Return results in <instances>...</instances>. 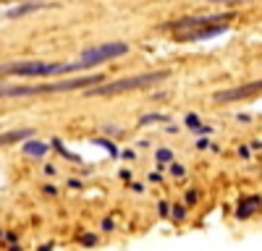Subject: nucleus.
<instances>
[{
	"instance_id": "obj_16",
	"label": "nucleus",
	"mask_w": 262,
	"mask_h": 251,
	"mask_svg": "<svg viewBox=\"0 0 262 251\" xmlns=\"http://www.w3.org/2000/svg\"><path fill=\"white\" fill-rule=\"evenodd\" d=\"M3 97H11V87H8L3 79H0V99H3Z\"/></svg>"
},
{
	"instance_id": "obj_5",
	"label": "nucleus",
	"mask_w": 262,
	"mask_h": 251,
	"mask_svg": "<svg viewBox=\"0 0 262 251\" xmlns=\"http://www.w3.org/2000/svg\"><path fill=\"white\" fill-rule=\"evenodd\" d=\"M228 32V24H207V27H191V29H181L176 32V39L179 42H200V39H212L217 34H226Z\"/></svg>"
},
{
	"instance_id": "obj_7",
	"label": "nucleus",
	"mask_w": 262,
	"mask_h": 251,
	"mask_svg": "<svg viewBox=\"0 0 262 251\" xmlns=\"http://www.w3.org/2000/svg\"><path fill=\"white\" fill-rule=\"evenodd\" d=\"M48 149H50V144L37 141V139H29V141L24 144V155H29V157H45Z\"/></svg>"
},
{
	"instance_id": "obj_14",
	"label": "nucleus",
	"mask_w": 262,
	"mask_h": 251,
	"mask_svg": "<svg viewBox=\"0 0 262 251\" xmlns=\"http://www.w3.org/2000/svg\"><path fill=\"white\" fill-rule=\"evenodd\" d=\"M207 3H221V6H236V3H254V0H207Z\"/></svg>"
},
{
	"instance_id": "obj_17",
	"label": "nucleus",
	"mask_w": 262,
	"mask_h": 251,
	"mask_svg": "<svg viewBox=\"0 0 262 251\" xmlns=\"http://www.w3.org/2000/svg\"><path fill=\"white\" fill-rule=\"evenodd\" d=\"M173 207H176V209H173V217H176V220H184V215H186V209H184L181 204H173Z\"/></svg>"
},
{
	"instance_id": "obj_6",
	"label": "nucleus",
	"mask_w": 262,
	"mask_h": 251,
	"mask_svg": "<svg viewBox=\"0 0 262 251\" xmlns=\"http://www.w3.org/2000/svg\"><path fill=\"white\" fill-rule=\"evenodd\" d=\"M262 92V79L257 81H249V84H242V87H233V89H226V92H215V102H233V99H244V97H254Z\"/></svg>"
},
{
	"instance_id": "obj_19",
	"label": "nucleus",
	"mask_w": 262,
	"mask_h": 251,
	"mask_svg": "<svg viewBox=\"0 0 262 251\" xmlns=\"http://www.w3.org/2000/svg\"><path fill=\"white\" fill-rule=\"evenodd\" d=\"M102 230H113V220H102Z\"/></svg>"
},
{
	"instance_id": "obj_3",
	"label": "nucleus",
	"mask_w": 262,
	"mask_h": 251,
	"mask_svg": "<svg viewBox=\"0 0 262 251\" xmlns=\"http://www.w3.org/2000/svg\"><path fill=\"white\" fill-rule=\"evenodd\" d=\"M126 53H128V45H126V42H105V45H97V47L84 50L81 58L76 60V66H79V71H84V68L100 66V63H105V60L121 58V55H126Z\"/></svg>"
},
{
	"instance_id": "obj_1",
	"label": "nucleus",
	"mask_w": 262,
	"mask_h": 251,
	"mask_svg": "<svg viewBox=\"0 0 262 251\" xmlns=\"http://www.w3.org/2000/svg\"><path fill=\"white\" fill-rule=\"evenodd\" d=\"M79 71L76 63H42V60H21V63H6L0 66V73L21 76V79H37V76H53V73H71Z\"/></svg>"
},
{
	"instance_id": "obj_8",
	"label": "nucleus",
	"mask_w": 262,
	"mask_h": 251,
	"mask_svg": "<svg viewBox=\"0 0 262 251\" xmlns=\"http://www.w3.org/2000/svg\"><path fill=\"white\" fill-rule=\"evenodd\" d=\"M29 136H32V131H29V129H24V131H8V134H0V146H3V144H16V141L29 139Z\"/></svg>"
},
{
	"instance_id": "obj_21",
	"label": "nucleus",
	"mask_w": 262,
	"mask_h": 251,
	"mask_svg": "<svg viewBox=\"0 0 262 251\" xmlns=\"http://www.w3.org/2000/svg\"><path fill=\"white\" fill-rule=\"evenodd\" d=\"M16 3H39V0H16Z\"/></svg>"
},
{
	"instance_id": "obj_18",
	"label": "nucleus",
	"mask_w": 262,
	"mask_h": 251,
	"mask_svg": "<svg viewBox=\"0 0 262 251\" xmlns=\"http://www.w3.org/2000/svg\"><path fill=\"white\" fill-rule=\"evenodd\" d=\"M81 243H86V246H92V243H95V236H81Z\"/></svg>"
},
{
	"instance_id": "obj_12",
	"label": "nucleus",
	"mask_w": 262,
	"mask_h": 251,
	"mask_svg": "<svg viewBox=\"0 0 262 251\" xmlns=\"http://www.w3.org/2000/svg\"><path fill=\"white\" fill-rule=\"evenodd\" d=\"M168 165H170V173L176 175V178H181V175L186 173V167H184V165H179V162H173V160H170Z\"/></svg>"
},
{
	"instance_id": "obj_2",
	"label": "nucleus",
	"mask_w": 262,
	"mask_h": 251,
	"mask_svg": "<svg viewBox=\"0 0 262 251\" xmlns=\"http://www.w3.org/2000/svg\"><path fill=\"white\" fill-rule=\"evenodd\" d=\"M168 76H170L168 71H152V73L128 76V79L107 81V84H95V87H90V94H97V97H111V94H121V92H131V89L152 87V84H158V81H165Z\"/></svg>"
},
{
	"instance_id": "obj_9",
	"label": "nucleus",
	"mask_w": 262,
	"mask_h": 251,
	"mask_svg": "<svg viewBox=\"0 0 262 251\" xmlns=\"http://www.w3.org/2000/svg\"><path fill=\"white\" fill-rule=\"evenodd\" d=\"M259 204H262V199H259V196H252V199H244V202H242V209H238V212H236V215H238V217H242V220H244V217H249V215L254 212V209H257Z\"/></svg>"
},
{
	"instance_id": "obj_11",
	"label": "nucleus",
	"mask_w": 262,
	"mask_h": 251,
	"mask_svg": "<svg viewBox=\"0 0 262 251\" xmlns=\"http://www.w3.org/2000/svg\"><path fill=\"white\" fill-rule=\"evenodd\" d=\"M186 126H189V129H194V131H205V129H202V123H200V118H196L194 113L186 115Z\"/></svg>"
},
{
	"instance_id": "obj_13",
	"label": "nucleus",
	"mask_w": 262,
	"mask_h": 251,
	"mask_svg": "<svg viewBox=\"0 0 262 251\" xmlns=\"http://www.w3.org/2000/svg\"><path fill=\"white\" fill-rule=\"evenodd\" d=\"M152 120H168V118H165V115H142V118H139L142 126H149Z\"/></svg>"
},
{
	"instance_id": "obj_15",
	"label": "nucleus",
	"mask_w": 262,
	"mask_h": 251,
	"mask_svg": "<svg viewBox=\"0 0 262 251\" xmlns=\"http://www.w3.org/2000/svg\"><path fill=\"white\" fill-rule=\"evenodd\" d=\"M158 212H160V217H168V215H170V204H168V202H160V204H158Z\"/></svg>"
},
{
	"instance_id": "obj_10",
	"label": "nucleus",
	"mask_w": 262,
	"mask_h": 251,
	"mask_svg": "<svg viewBox=\"0 0 262 251\" xmlns=\"http://www.w3.org/2000/svg\"><path fill=\"white\" fill-rule=\"evenodd\" d=\"M155 160L160 162L158 167H163V162H170V160H173V152H170V149H158V152H155Z\"/></svg>"
},
{
	"instance_id": "obj_4",
	"label": "nucleus",
	"mask_w": 262,
	"mask_h": 251,
	"mask_svg": "<svg viewBox=\"0 0 262 251\" xmlns=\"http://www.w3.org/2000/svg\"><path fill=\"white\" fill-rule=\"evenodd\" d=\"M228 18H233V13H215V16H184L165 24L168 32H181V29H191V27H207V24H228Z\"/></svg>"
},
{
	"instance_id": "obj_20",
	"label": "nucleus",
	"mask_w": 262,
	"mask_h": 251,
	"mask_svg": "<svg viewBox=\"0 0 262 251\" xmlns=\"http://www.w3.org/2000/svg\"><path fill=\"white\" fill-rule=\"evenodd\" d=\"M194 202H196V194H194V191H191V194H186V204H194Z\"/></svg>"
}]
</instances>
